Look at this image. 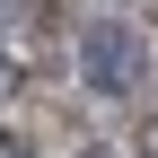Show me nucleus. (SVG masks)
Masks as SVG:
<instances>
[{"label": "nucleus", "mask_w": 158, "mask_h": 158, "mask_svg": "<svg viewBox=\"0 0 158 158\" xmlns=\"http://www.w3.org/2000/svg\"><path fill=\"white\" fill-rule=\"evenodd\" d=\"M149 70V44L132 18H88L79 27V79H88V97H132Z\"/></svg>", "instance_id": "nucleus-1"}, {"label": "nucleus", "mask_w": 158, "mask_h": 158, "mask_svg": "<svg viewBox=\"0 0 158 158\" xmlns=\"http://www.w3.org/2000/svg\"><path fill=\"white\" fill-rule=\"evenodd\" d=\"M9 79H18V62H9V44H0V97H9Z\"/></svg>", "instance_id": "nucleus-2"}, {"label": "nucleus", "mask_w": 158, "mask_h": 158, "mask_svg": "<svg viewBox=\"0 0 158 158\" xmlns=\"http://www.w3.org/2000/svg\"><path fill=\"white\" fill-rule=\"evenodd\" d=\"M141 158H158V114H149V132H141Z\"/></svg>", "instance_id": "nucleus-3"}, {"label": "nucleus", "mask_w": 158, "mask_h": 158, "mask_svg": "<svg viewBox=\"0 0 158 158\" xmlns=\"http://www.w3.org/2000/svg\"><path fill=\"white\" fill-rule=\"evenodd\" d=\"M0 158H27V141H0Z\"/></svg>", "instance_id": "nucleus-4"}]
</instances>
